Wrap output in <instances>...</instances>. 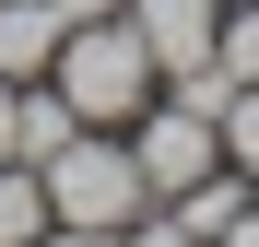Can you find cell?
Masks as SVG:
<instances>
[{"instance_id":"1","label":"cell","mask_w":259,"mask_h":247,"mask_svg":"<svg viewBox=\"0 0 259 247\" xmlns=\"http://www.w3.org/2000/svg\"><path fill=\"white\" fill-rule=\"evenodd\" d=\"M48 82L71 94V118H82V130H130V118L153 106V47L130 35V12L71 24V35H59V59H48Z\"/></svg>"},{"instance_id":"2","label":"cell","mask_w":259,"mask_h":247,"mask_svg":"<svg viewBox=\"0 0 259 247\" xmlns=\"http://www.w3.org/2000/svg\"><path fill=\"white\" fill-rule=\"evenodd\" d=\"M35 188H48V224H95V235H118L130 212H153L142 165H130V130H71L35 165Z\"/></svg>"},{"instance_id":"3","label":"cell","mask_w":259,"mask_h":247,"mask_svg":"<svg viewBox=\"0 0 259 247\" xmlns=\"http://www.w3.org/2000/svg\"><path fill=\"white\" fill-rule=\"evenodd\" d=\"M130 165H142V188H153V200H177V188H200L212 165H224V141H212V118H200V106L153 94L142 118H130Z\"/></svg>"},{"instance_id":"4","label":"cell","mask_w":259,"mask_h":247,"mask_svg":"<svg viewBox=\"0 0 259 247\" xmlns=\"http://www.w3.org/2000/svg\"><path fill=\"white\" fill-rule=\"evenodd\" d=\"M130 35L153 47V82L165 71H200L212 35H224V0H130Z\"/></svg>"},{"instance_id":"5","label":"cell","mask_w":259,"mask_h":247,"mask_svg":"<svg viewBox=\"0 0 259 247\" xmlns=\"http://www.w3.org/2000/svg\"><path fill=\"white\" fill-rule=\"evenodd\" d=\"M71 130H82V118H71V94H59L48 71H35V82H12V165H48Z\"/></svg>"},{"instance_id":"6","label":"cell","mask_w":259,"mask_h":247,"mask_svg":"<svg viewBox=\"0 0 259 247\" xmlns=\"http://www.w3.org/2000/svg\"><path fill=\"white\" fill-rule=\"evenodd\" d=\"M59 59V12L48 0H0V82H35Z\"/></svg>"},{"instance_id":"7","label":"cell","mask_w":259,"mask_h":247,"mask_svg":"<svg viewBox=\"0 0 259 247\" xmlns=\"http://www.w3.org/2000/svg\"><path fill=\"white\" fill-rule=\"evenodd\" d=\"M165 212H177L189 235H224V224L247 212V177H236V165H212V177H200V188H177V200H165Z\"/></svg>"},{"instance_id":"8","label":"cell","mask_w":259,"mask_h":247,"mask_svg":"<svg viewBox=\"0 0 259 247\" xmlns=\"http://www.w3.org/2000/svg\"><path fill=\"white\" fill-rule=\"evenodd\" d=\"M48 235V188H35V165H0V247H35Z\"/></svg>"},{"instance_id":"9","label":"cell","mask_w":259,"mask_h":247,"mask_svg":"<svg viewBox=\"0 0 259 247\" xmlns=\"http://www.w3.org/2000/svg\"><path fill=\"white\" fill-rule=\"evenodd\" d=\"M224 82H259V0H224V35H212Z\"/></svg>"},{"instance_id":"10","label":"cell","mask_w":259,"mask_h":247,"mask_svg":"<svg viewBox=\"0 0 259 247\" xmlns=\"http://www.w3.org/2000/svg\"><path fill=\"white\" fill-rule=\"evenodd\" d=\"M118 247H212V235H189V224L153 200V212H130V224H118Z\"/></svg>"},{"instance_id":"11","label":"cell","mask_w":259,"mask_h":247,"mask_svg":"<svg viewBox=\"0 0 259 247\" xmlns=\"http://www.w3.org/2000/svg\"><path fill=\"white\" fill-rule=\"evenodd\" d=\"M48 12H59V35H71V24H106V12H130V0H48Z\"/></svg>"},{"instance_id":"12","label":"cell","mask_w":259,"mask_h":247,"mask_svg":"<svg viewBox=\"0 0 259 247\" xmlns=\"http://www.w3.org/2000/svg\"><path fill=\"white\" fill-rule=\"evenodd\" d=\"M0 165H12V82H0Z\"/></svg>"},{"instance_id":"13","label":"cell","mask_w":259,"mask_h":247,"mask_svg":"<svg viewBox=\"0 0 259 247\" xmlns=\"http://www.w3.org/2000/svg\"><path fill=\"white\" fill-rule=\"evenodd\" d=\"M35 247H59V235H35Z\"/></svg>"}]
</instances>
